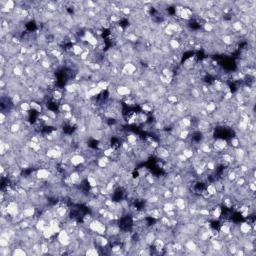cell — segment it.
Segmentation results:
<instances>
[{
  "instance_id": "obj_1",
  "label": "cell",
  "mask_w": 256,
  "mask_h": 256,
  "mask_svg": "<svg viewBox=\"0 0 256 256\" xmlns=\"http://www.w3.org/2000/svg\"><path fill=\"white\" fill-rule=\"evenodd\" d=\"M239 230H240V232H241L242 234H248L250 231H251V230H254V229L252 228V226L249 224V223H247V222H243V223H241L240 225H239Z\"/></svg>"
}]
</instances>
